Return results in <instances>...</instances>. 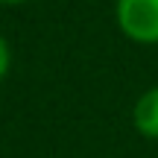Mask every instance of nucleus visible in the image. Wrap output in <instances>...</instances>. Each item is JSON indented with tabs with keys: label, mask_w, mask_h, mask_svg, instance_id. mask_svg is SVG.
<instances>
[{
	"label": "nucleus",
	"mask_w": 158,
	"mask_h": 158,
	"mask_svg": "<svg viewBox=\"0 0 158 158\" xmlns=\"http://www.w3.org/2000/svg\"><path fill=\"white\" fill-rule=\"evenodd\" d=\"M117 29L135 44H158V0H117L114 3Z\"/></svg>",
	"instance_id": "obj_1"
},
{
	"label": "nucleus",
	"mask_w": 158,
	"mask_h": 158,
	"mask_svg": "<svg viewBox=\"0 0 158 158\" xmlns=\"http://www.w3.org/2000/svg\"><path fill=\"white\" fill-rule=\"evenodd\" d=\"M132 126L149 141H158V85L147 88L132 106Z\"/></svg>",
	"instance_id": "obj_2"
},
{
	"label": "nucleus",
	"mask_w": 158,
	"mask_h": 158,
	"mask_svg": "<svg viewBox=\"0 0 158 158\" xmlns=\"http://www.w3.org/2000/svg\"><path fill=\"white\" fill-rule=\"evenodd\" d=\"M9 68H12V50H9V41L0 35V82L9 76Z\"/></svg>",
	"instance_id": "obj_3"
},
{
	"label": "nucleus",
	"mask_w": 158,
	"mask_h": 158,
	"mask_svg": "<svg viewBox=\"0 0 158 158\" xmlns=\"http://www.w3.org/2000/svg\"><path fill=\"white\" fill-rule=\"evenodd\" d=\"M3 6H18V3H27V0H0Z\"/></svg>",
	"instance_id": "obj_4"
}]
</instances>
